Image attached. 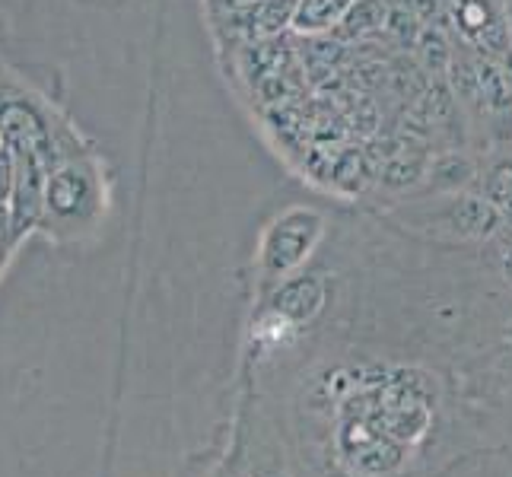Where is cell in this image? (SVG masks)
I'll use <instances>...</instances> for the list:
<instances>
[{
  "label": "cell",
  "mask_w": 512,
  "mask_h": 477,
  "mask_svg": "<svg viewBox=\"0 0 512 477\" xmlns=\"http://www.w3.org/2000/svg\"><path fill=\"white\" fill-rule=\"evenodd\" d=\"M319 236H322V217L312 214V210H290V214L274 220L261 245V261L268 277L293 271L309 255Z\"/></svg>",
  "instance_id": "6da1fadb"
},
{
  "label": "cell",
  "mask_w": 512,
  "mask_h": 477,
  "mask_svg": "<svg viewBox=\"0 0 512 477\" xmlns=\"http://www.w3.org/2000/svg\"><path fill=\"white\" fill-rule=\"evenodd\" d=\"M446 7L452 13V20L458 23L465 39L487 55L493 58H503L509 55V23L503 10L497 7V0H446Z\"/></svg>",
  "instance_id": "7a4b0ae2"
},
{
  "label": "cell",
  "mask_w": 512,
  "mask_h": 477,
  "mask_svg": "<svg viewBox=\"0 0 512 477\" xmlns=\"http://www.w3.org/2000/svg\"><path fill=\"white\" fill-rule=\"evenodd\" d=\"M45 159L35 153H23L20 163H16V185H13V214H10V229L13 233H23L42 214L45 204Z\"/></svg>",
  "instance_id": "3957f363"
},
{
  "label": "cell",
  "mask_w": 512,
  "mask_h": 477,
  "mask_svg": "<svg viewBox=\"0 0 512 477\" xmlns=\"http://www.w3.org/2000/svg\"><path fill=\"white\" fill-rule=\"evenodd\" d=\"M0 137L7 140V147L23 156V153H35L48 159L51 150V140H48V128L45 121L35 115L32 105L26 102H7L0 109Z\"/></svg>",
  "instance_id": "277c9868"
},
{
  "label": "cell",
  "mask_w": 512,
  "mask_h": 477,
  "mask_svg": "<svg viewBox=\"0 0 512 477\" xmlns=\"http://www.w3.org/2000/svg\"><path fill=\"white\" fill-rule=\"evenodd\" d=\"M90 201V175L77 166H64L45 182V207L55 217H74Z\"/></svg>",
  "instance_id": "5b68a950"
},
{
  "label": "cell",
  "mask_w": 512,
  "mask_h": 477,
  "mask_svg": "<svg viewBox=\"0 0 512 477\" xmlns=\"http://www.w3.org/2000/svg\"><path fill=\"white\" fill-rule=\"evenodd\" d=\"M325 303V287L315 277H299L290 280L277 290L274 296V315L277 318H290V322H306Z\"/></svg>",
  "instance_id": "8992f818"
},
{
  "label": "cell",
  "mask_w": 512,
  "mask_h": 477,
  "mask_svg": "<svg viewBox=\"0 0 512 477\" xmlns=\"http://www.w3.org/2000/svg\"><path fill=\"white\" fill-rule=\"evenodd\" d=\"M500 226V210L484 198H458L449 207V229H455L462 239L490 236Z\"/></svg>",
  "instance_id": "52a82bcc"
},
{
  "label": "cell",
  "mask_w": 512,
  "mask_h": 477,
  "mask_svg": "<svg viewBox=\"0 0 512 477\" xmlns=\"http://www.w3.org/2000/svg\"><path fill=\"white\" fill-rule=\"evenodd\" d=\"M353 0H296L293 10V26L299 32H325L341 23V16Z\"/></svg>",
  "instance_id": "ba28073f"
},
{
  "label": "cell",
  "mask_w": 512,
  "mask_h": 477,
  "mask_svg": "<svg viewBox=\"0 0 512 477\" xmlns=\"http://www.w3.org/2000/svg\"><path fill=\"white\" fill-rule=\"evenodd\" d=\"M385 23H388L385 0H353L347 13L341 16V32L347 39H363V35L382 32Z\"/></svg>",
  "instance_id": "9c48e42d"
},
{
  "label": "cell",
  "mask_w": 512,
  "mask_h": 477,
  "mask_svg": "<svg viewBox=\"0 0 512 477\" xmlns=\"http://www.w3.org/2000/svg\"><path fill=\"white\" fill-rule=\"evenodd\" d=\"M293 10H296V0H258L249 10V26L255 35H271L293 20Z\"/></svg>",
  "instance_id": "30bf717a"
},
{
  "label": "cell",
  "mask_w": 512,
  "mask_h": 477,
  "mask_svg": "<svg viewBox=\"0 0 512 477\" xmlns=\"http://www.w3.org/2000/svg\"><path fill=\"white\" fill-rule=\"evenodd\" d=\"M417 51L423 64H427V70L433 77H446L449 74V64H452V51L443 39V32L439 29H423L417 35Z\"/></svg>",
  "instance_id": "8fae6325"
},
{
  "label": "cell",
  "mask_w": 512,
  "mask_h": 477,
  "mask_svg": "<svg viewBox=\"0 0 512 477\" xmlns=\"http://www.w3.org/2000/svg\"><path fill=\"white\" fill-rule=\"evenodd\" d=\"M471 172L474 166L465 156H446L433 166V179H436V188H458L471 179Z\"/></svg>",
  "instance_id": "7c38bea8"
},
{
  "label": "cell",
  "mask_w": 512,
  "mask_h": 477,
  "mask_svg": "<svg viewBox=\"0 0 512 477\" xmlns=\"http://www.w3.org/2000/svg\"><path fill=\"white\" fill-rule=\"evenodd\" d=\"M487 194H490V204H500V207L512 210V166H503L490 175Z\"/></svg>",
  "instance_id": "4fadbf2b"
},
{
  "label": "cell",
  "mask_w": 512,
  "mask_h": 477,
  "mask_svg": "<svg viewBox=\"0 0 512 477\" xmlns=\"http://www.w3.org/2000/svg\"><path fill=\"white\" fill-rule=\"evenodd\" d=\"M398 7L408 10L417 23H436V20H443L446 0H398Z\"/></svg>",
  "instance_id": "5bb4252c"
},
{
  "label": "cell",
  "mask_w": 512,
  "mask_h": 477,
  "mask_svg": "<svg viewBox=\"0 0 512 477\" xmlns=\"http://www.w3.org/2000/svg\"><path fill=\"white\" fill-rule=\"evenodd\" d=\"M13 185H16V153L4 144L0 147V207L13 194Z\"/></svg>",
  "instance_id": "9a60e30c"
},
{
  "label": "cell",
  "mask_w": 512,
  "mask_h": 477,
  "mask_svg": "<svg viewBox=\"0 0 512 477\" xmlns=\"http://www.w3.org/2000/svg\"><path fill=\"white\" fill-rule=\"evenodd\" d=\"M7 217H4V207H0V242H4V229H7Z\"/></svg>",
  "instance_id": "2e32d148"
}]
</instances>
